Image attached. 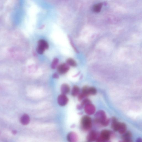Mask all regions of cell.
Masks as SVG:
<instances>
[{"label": "cell", "instance_id": "cell-1", "mask_svg": "<svg viewBox=\"0 0 142 142\" xmlns=\"http://www.w3.org/2000/svg\"><path fill=\"white\" fill-rule=\"evenodd\" d=\"M95 122L104 126H107L109 124L110 120L107 118L106 114L103 110H99L95 114Z\"/></svg>", "mask_w": 142, "mask_h": 142}, {"label": "cell", "instance_id": "cell-2", "mask_svg": "<svg viewBox=\"0 0 142 142\" xmlns=\"http://www.w3.org/2000/svg\"><path fill=\"white\" fill-rule=\"evenodd\" d=\"M81 125L83 130L86 131L90 130L92 127L91 118L88 115L83 116L81 120Z\"/></svg>", "mask_w": 142, "mask_h": 142}, {"label": "cell", "instance_id": "cell-3", "mask_svg": "<svg viewBox=\"0 0 142 142\" xmlns=\"http://www.w3.org/2000/svg\"><path fill=\"white\" fill-rule=\"evenodd\" d=\"M111 135V132L110 131L104 130L101 132L99 135L96 141L99 142H107L109 140Z\"/></svg>", "mask_w": 142, "mask_h": 142}, {"label": "cell", "instance_id": "cell-4", "mask_svg": "<svg viewBox=\"0 0 142 142\" xmlns=\"http://www.w3.org/2000/svg\"><path fill=\"white\" fill-rule=\"evenodd\" d=\"M49 47L48 44L46 41L40 40L38 41L36 51L39 54H43L46 50L48 49Z\"/></svg>", "mask_w": 142, "mask_h": 142}, {"label": "cell", "instance_id": "cell-5", "mask_svg": "<svg viewBox=\"0 0 142 142\" xmlns=\"http://www.w3.org/2000/svg\"><path fill=\"white\" fill-rule=\"evenodd\" d=\"M69 66L67 63H62L59 65L57 67V71L61 74H65L69 70Z\"/></svg>", "mask_w": 142, "mask_h": 142}, {"label": "cell", "instance_id": "cell-6", "mask_svg": "<svg viewBox=\"0 0 142 142\" xmlns=\"http://www.w3.org/2000/svg\"><path fill=\"white\" fill-rule=\"evenodd\" d=\"M84 110L86 114L90 115L95 113L96 109L95 106L91 103L84 106Z\"/></svg>", "mask_w": 142, "mask_h": 142}, {"label": "cell", "instance_id": "cell-7", "mask_svg": "<svg viewBox=\"0 0 142 142\" xmlns=\"http://www.w3.org/2000/svg\"><path fill=\"white\" fill-rule=\"evenodd\" d=\"M69 99L64 94H61L59 96L58 98V102L60 106H65L67 104Z\"/></svg>", "mask_w": 142, "mask_h": 142}, {"label": "cell", "instance_id": "cell-8", "mask_svg": "<svg viewBox=\"0 0 142 142\" xmlns=\"http://www.w3.org/2000/svg\"><path fill=\"white\" fill-rule=\"evenodd\" d=\"M99 134L95 131L92 130L88 134L87 140L88 142H93L96 141Z\"/></svg>", "mask_w": 142, "mask_h": 142}, {"label": "cell", "instance_id": "cell-9", "mask_svg": "<svg viewBox=\"0 0 142 142\" xmlns=\"http://www.w3.org/2000/svg\"><path fill=\"white\" fill-rule=\"evenodd\" d=\"M121 123L119 122L116 118L113 117L112 119V128L115 131H118Z\"/></svg>", "mask_w": 142, "mask_h": 142}, {"label": "cell", "instance_id": "cell-10", "mask_svg": "<svg viewBox=\"0 0 142 142\" xmlns=\"http://www.w3.org/2000/svg\"><path fill=\"white\" fill-rule=\"evenodd\" d=\"M67 139L68 141L69 142H76L78 140V136L75 132H71L68 135Z\"/></svg>", "mask_w": 142, "mask_h": 142}, {"label": "cell", "instance_id": "cell-11", "mask_svg": "<svg viewBox=\"0 0 142 142\" xmlns=\"http://www.w3.org/2000/svg\"><path fill=\"white\" fill-rule=\"evenodd\" d=\"M132 136L131 133L130 131H128L123 134V135L122 136V138L123 142H132L131 139Z\"/></svg>", "mask_w": 142, "mask_h": 142}, {"label": "cell", "instance_id": "cell-12", "mask_svg": "<svg viewBox=\"0 0 142 142\" xmlns=\"http://www.w3.org/2000/svg\"><path fill=\"white\" fill-rule=\"evenodd\" d=\"M70 91V88L68 85L66 84H62L61 87V92L62 94L66 95L69 93Z\"/></svg>", "mask_w": 142, "mask_h": 142}, {"label": "cell", "instance_id": "cell-13", "mask_svg": "<svg viewBox=\"0 0 142 142\" xmlns=\"http://www.w3.org/2000/svg\"><path fill=\"white\" fill-rule=\"evenodd\" d=\"M20 121L22 124L24 125H27L30 122V118L27 114H24L21 117Z\"/></svg>", "mask_w": 142, "mask_h": 142}, {"label": "cell", "instance_id": "cell-14", "mask_svg": "<svg viewBox=\"0 0 142 142\" xmlns=\"http://www.w3.org/2000/svg\"><path fill=\"white\" fill-rule=\"evenodd\" d=\"M91 103V101L88 98L84 99L83 100L80 105H77V108L79 110L81 109L84 106Z\"/></svg>", "mask_w": 142, "mask_h": 142}, {"label": "cell", "instance_id": "cell-15", "mask_svg": "<svg viewBox=\"0 0 142 142\" xmlns=\"http://www.w3.org/2000/svg\"><path fill=\"white\" fill-rule=\"evenodd\" d=\"M80 89L78 86L75 85L73 87L72 90L71 95L73 97L78 95L80 94Z\"/></svg>", "mask_w": 142, "mask_h": 142}, {"label": "cell", "instance_id": "cell-16", "mask_svg": "<svg viewBox=\"0 0 142 142\" xmlns=\"http://www.w3.org/2000/svg\"><path fill=\"white\" fill-rule=\"evenodd\" d=\"M127 129L126 125L124 123H121L119 130L118 131H119L120 134H123L126 132Z\"/></svg>", "mask_w": 142, "mask_h": 142}, {"label": "cell", "instance_id": "cell-17", "mask_svg": "<svg viewBox=\"0 0 142 142\" xmlns=\"http://www.w3.org/2000/svg\"><path fill=\"white\" fill-rule=\"evenodd\" d=\"M67 64L69 66L74 67L77 66V63L75 61L71 58H69L66 61Z\"/></svg>", "mask_w": 142, "mask_h": 142}, {"label": "cell", "instance_id": "cell-18", "mask_svg": "<svg viewBox=\"0 0 142 142\" xmlns=\"http://www.w3.org/2000/svg\"><path fill=\"white\" fill-rule=\"evenodd\" d=\"M102 6V3H100L96 5L93 7V11L95 12L99 13L100 12Z\"/></svg>", "mask_w": 142, "mask_h": 142}, {"label": "cell", "instance_id": "cell-19", "mask_svg": "<svg viewBox=\"0 0 142 142\" xmlns=\"http://www.w3.org/2000/svg\"><path fill=\"white\" fill-rule=\"evenodd\" d=\"M59 61L58 59L55 58L53 60L51 65V67L52 69H54L56 68L58 65Z\"/></svg>", "mask_w": 142, "mask_h": 142}, {"label": "cell", "instance_id": "cell-20", "mask_svg": "<svg viewBox=\"0 0 142 142\" xmlns=\"http://www.w3.org/2000/svg\"><path fill=\"white\" fill-rule=\"evenodd\" d=\"M88 91L89 95H95L97 93V90L94 87H88Z\"/></svg>", "mask_w": 142, "mask_h": 142}, {"label": "cell", "instance_id": "cell-21", "mask_svg": "<svg viewBox=\"0 0 142 142\" xmlns=\"http://www.w3.org/2000/svg\"><path fill=\"white\" fill-rule=\"evenodd\" d=\"M88 87L85 86H84L82 89L81 93L85 97L89 95L88 93Z\"/></svg>", "mask_w": 142, "mask_h": 142}, {"label": "cell", "instance_id": "cell-22", "mask_svg": "<svg viewBox=\"0 0 142 142\" xmlns=\"http://www.w3.org/2000/svg\"><path fill=\"white\" fill-rule=\"evenodd\" d=\"M68 38H69V41L70 44H71V45L72 47H73V49H74V50L76 52V53L78 52V51L77 50L76 47H75V45L74 44L73 42V41L72 40V39L70 37V36H68Z\"/></svg>", "mask_w": 142, "mask_h": 142}, {"label": "cell", "instance_id": "cell-23", "mask_svg": "<svg viewBox=\"0 0 142 142\" xmlns=\"http://www.w3.org/2000/svg\"><path fill=\"white\" fill-rule=\"evenodd\" d=\"M52 77L53 78L55 79H58L59 78V75L57 73H54Z\"/></svg>", "mask_w": 142, "mask_h": 142}, {"label": "cell", "instance_id": "cell-24", "mask_svg": "<svg viewBox=\"0 0 142 142\" xmlns=\"http://www.w3.org/2000/svg\"><path fill=\"white\" fill-rule=\"evenodd\" d=\"M12 133L14 134L15 135L16 134V133H17V132L16 130H13V131Z\"/></svg>", "mask_w": 142, "mask_h": 142}]
</instances>
